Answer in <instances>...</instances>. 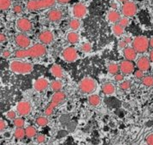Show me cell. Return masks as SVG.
<instances>
[{
  "mask_svg": "<svg viewBox=\"0 0 153 145\" xmlns=\"http://www.w3.org/2000/svg\"><path fill=\"white\" fill-rule=\"evenodd\" d=\"M47 52L46 47L41 44H35L27 49H21L17 50L15 53V57L17 59H24V58H39L45 55Z\"/></svg>",
  "mask_w": 153,
  "mask_h": 145,
  "instance_id": "obj_1",
  "label": "cell"
},
{
  "mask_svg": "<svg viewBox=\"0 0 153 145\" xmlns=\"http://www.w3.org/2000/svg\"><path fill=\"white\" fill-rule=\"evenodd\" d=\"M10 69L12 72L16 73V74L26 75V74H28L33 71V65L28 62L14 60L10 62Z\"/></svg>",
  "mask_w": 153,
  "mask_h": 145,
  "instance_id": "obj_2",
  "label": "cell"
},
{
  "mask_svg": "<svg viewBox=\"0 0 153 145\" xmlns=\"http://www.w3.org/2000/svg\"><path fill=\"white\" fill-rule=\"evenodd\" d=\"M56 2V0H30L27 4V9L29 11H38L52 7Z\"/></svg>",
  "mask_w": 153,
  "mask_h": 145,
  "instance_id": "obj_3",
  "label": "cell"
},
{
  "mask_svg": "<svg viewBox=\"0 0 153 145\" xmlns=\"http://www.w3.org/2000/svg\"><path fill=\"white\" fill-rule=\"evenodd\" d=\"M66 98V94L62 91H59V92H56L54 95H52L51 101L49 102V105L46 107V108L45 110V114L46 116H51L53 113L54 109L62 103Z\"/></svg>",
  "mask_w": 153,
  "mask_h": 145,
  "instance_id": "obj_4",
  "label": "cell"
},
{
  "mask_svg": "<svg viewBox=\"0 0 153 145\" xmlns=\"http://www.w3.org/2000/svg\"><path fill=\"white\" fill-rule=\"evenodd\" d=\"M97 88L96 81L92 77H85L79 83V89L83 94H91Z\"/></svg>",
  "mask_w": 153,
  "mask_h": 145,
  "instance_id": "obj_5",
  "label": "cell"
},
{
  "mask_svg": "<svg viewBox=\"0 0 153 145\" xmlns=\"http://www.w3.org/2000/svg\"><path fill=\"white\" fill-rule=\"evenodd\" d=\"M150 47V41L145 36H138L133 41V47L137 53H145Z\"/></svg>",
  "mask_w": 153,
  "mask_h": 145,
  "instance_id": "obj_6",
  "label": "cell"
},
{
  "mask_svg": "<svg viewBox=\"0 0 153 145\" xmlns=\"http://www.w3.org/2000/svg\"><path fill=\"white\" fill-rule=\"evenodd\" d=\"M122 11L124 17H134L137 13V5H135L134 2L128 1L125 4H123V8H122Z\"/></svg>",
  "mask_w": 153,
  "mask_h": 145,
  "instance_id": "obj_7",
  "label": "cell"
},
{
  "mask_svg": "<svg viewBox=\"0 0 153 145\" xmlns=\"http://www.w3.org/2000/svg\"><path fill=\"white\" fill-rule=\"evenodd\" d=\"M62 56L64 60L71 63V62H74L78 59V53L75 48H74L72 47H68L62 51Z\"/></svg>",
  "mask_w": 153,
  "mask_h": 145,
  "instance_id": "obj_8",
  "label": "cell"
},
{
  "mask_svg": "<svg viewBox=\"0 0 153 145\" xmlns=\"http://www.w3.org/2000/svg\"><path fill=\"white\" fill-rule=\"evenodd\" d=\"M16 28L20 32L22 33H27L32 30L33 25L30 20L25 17H21L17 19L16 21Z\"/></svg>",
  "mask_w": 153,
  "mask_h": 145,
  "instance_id": "obj_9",
  "label": "cell"
},
{
  "mask_svg": "<svg viewBox=\"0 0 153 145\" xmlns=\"http://www.w3.org/2000/svg\"><path fill=\"white\" fill-rule=\"evenodd\" d=\"M15 41L19 47L22 49L29 48L31 45L30 38H28L23 34H19L15 37Z\"/></svg>",
  "mask_w": 153,
  "mask_h": 145,
  "instance_id": "obj_10",
  "label": "cell"
},
{
  "mask_svg": "<svg viewBox=\"0 0 153 145\" xmlns=\"http://www.w3.org/2000/svg\"><path fill=\"white\" fill-rule=\"evenodd\" d=\"M16 111L19 114L22 116H27L31 113L32 111V105L29 101H22L16 105Z\"/></svg>",
  "mask_w": 153,
  "mask_h": 145,
  "instance_id": "obj_11",
  "label": "cell"
},
{
  "mask_svg": "<svg viewBox=\"0 0 153 145\" xmlns=\"http://www.w3.org/2000/svg\"><path fill=\"white\" fill-rule=\"evenodd\" d=\"M87 13V9L83 4H76L73 7V15L74 18L81 19L85 17Z\"/></svg>",
  "mask_w": 153,
  "mask_h": 145,
  "instance_id": "obj_12",
  "label": "cell"
},
{
  "mask_svg": "<svg viewBox=\"0 0 153 145\" xmlns=\"http://www.w3.org/2000/svg\"><path fill=\"white\" fill-rule=\"evenodd\" d=\"M54 40V35L49 30H45L41 32L39 35V41L43 45H50L53 42Z\"/></svg>",
  "mask_w": 153,
  "mask_h": 145,
  "instance_id": "obj_13",
  "label": "cell"
},
{
  "mask_svg": "<svg viewBox=\"0 0 153 145\" xmlns=\"http://www.w3.org/2000/svg\"><path fill=\"white\" fill-rule=\"evenodd\" d=\"M120 67V71L124 75H129L133 72L134 69V65L133 64L132 61L129 60H123L120 63L119 65Z\"/></svg>",
  "mask_w": 153,
  "mask_h": 145,
  "instance_id": "obj_14",
  "label": "cell"
},
{
  "mask_svg": "<svg viewBox=\"0 0 153 145\" xmlns=\"http://www.w3.org/2000/svg\"><path fill=\"white\" fill-rule=\"evenodd\" d=\"M49 86V82L48 80L45 77H40L38 78L33 83V89L38 92H42L45 90Z\"/></svg>",
  "mask_w": 153,
  "mask_h": 145,
  "instance_id": "obj_15",
  "label": "cell"
},
{
  "mask_svg": "<svg viewBox=\"0 0 153 145\" xmlns=\"http://www.w3.org/2000/svg\"><path fill=\"white\" fill-rule=\"evenodd\" d=\"M47 17L51 22L56 23V22H58L61 20L62 17V12L57 9H53V10H51L48 12Z\"/></svg>",
  "mask_w": 153,
  "mask_h": 145,
  "instance_id": "obj_16",
  "label": "cell"
},
{
  "mask_svg": "<svg viewBox=\"0 0 153 145\" xmlns=\"http://www.w3.org/2000/svg\"><path fill=\"white\" fill-rule=\"evenodd\" d=\"M150 62L151 60L146 57H141L137 62V66L142 71H147L150 69Z\"/></svg>",
  "mask_w": 153,
  "mask_h": 145,
  "instance_id": "obj_17",
  "label": "cell"
},
{
  "mask_svg": "<svg viewBox=\"0 0 153 145\" xmlns=\"http://www.w3.org/2000/svg\"><path fill=\"white\" fill-rule=\"evenodd\" d=\"M123 55L126 60L133 61L137 57V52L134 49V47H126L123 50Z\"/></svg>",
  "mask_w": 153,
  "mask_h": 145,
  "instance_id": "obj_18",
  "label": "cell"
},
{
  "mask_svg": "<svg viewBox=\"0 0 153 145\" xmlns=\"http://www.w3.org/2000/svg\"><path fill=\"white\" fill-rule=\"evenodd\" d=\"M51 73L53 77H55L56 78L61 79L63 77V71L62 69V67L58 65H53L51 67Z\"/></svg>",
  "mask_w": 153,
  "mask_h": 145,
  "instance_id": "obj_19",
  "label": "cell"
},
{
  "mask_svg": "<svg viewBox=\"0 0 153 145\" xmlns=\"http://www.w3.org/2000/svg\"><path fill=\"white\" fill-rule=\"evenodd\" d=\"M107 18L109 20V22L110 23H117V22L119 23V21H120V19L122 18L121 17V15H120V13L117 11L116 10H113V11H110L108 13V15H107Z\"/></svg>",
  "mask_w": 153,
  "mask_h": 145,
  "instance_id": "obj_20",
  "label": "cell"
},
{
  "mask_svg": "<svg viewBox=\"0 0 153 145\" xmlns=\"http://www.w3.org/2000/svg\"><path fill=\"white\" fill-rule=\"evenodd\" d=\"M102 91L106 95H112L116 92V87L111 83H106L102 86Z\"/></svg>",
  "mask_w": 153,
  "mask_h": 145,
  "instance_id": "obj_21",
  "label": "cell"
},
{
  "mask_svg": "<svg viewBox=\"0 0 153 145\" xmlns=\"http://www.w3.org/2000/svg\"><path fill=\"white\" fill-rule=\"evenodd\" d=\"M67 40L71 44H76V43L79 41L80 40V35L78 33L72 31V32H69L67 35Z\"/></svg>",
  "mask_w": 153,
  "mask_h": 145,
  "instance_id": "obj_22",
  "label": "cell"
},
{
  "mask_svg": "<svg viewBox=\"0 0 153 145\" xmlns=\"http://www.w3.org/2000/svg\"><path fill=\"white\" fill-rule=\"evenodd\" d=\"M50 87L51 89V90L54 92H59L61 91L62 88V83L60 80H54L50 83Z\"/></svg>",
  "mask_w": 153,
  "mask_h": 145,
  "instance_id": "obj_23",
  "label": "cell"
},
{
  "mask_svg": "<svg viewBox=\"0 0 153 145\" xmlns=\"http://www.w3.org/2000/svg\"><path fill=\"white\" fill-rule=\"evenodd\" d=\"M88 101L92 107H97L101 102V98L98 95H92L88 98Z\"/></svg>",
  "mask_w": 153,
  "mask_h": 145,
  "instance_id": "obj_24",
  "label": "cell"
},
{
  "mask_svg": "<svg viewBox=\"0 0 153 145\" xmlns=\"http://www.w3.org/2000/svg\"><path fill=\"white\" fill-rule=\"evenodd\" d=\"M112 32L114 33V35L116 36H121V35H123V33H124V28L119 23H116V24L113 25V27H112Z\"/></svg>",
  "mask_w": 153,
  "mask_h": 145,
  "instance_id": "obj_25",
  "label": "cell"
},
{
  "mask_svg": "<svg viewBox=\"0 0 153 145\" xmlns=\"http://www.w3.org/2000/svg\"><path fill=\"white\" fill-rule=\"evenodd\" d=\"M69 28L74 31L78 30L80 28V25H81V23H80V19L77 18H74L72 20H70L69 22Z\"/></svg>",
  "mask_w": 153,
  "mask_h": 145,
  "instance_id": "obj_26",
  "label": "cell"
},
{
  "mask_svg": "<svg viewBox=\"0 0 153 145\" xmlns=\"http://www.w3.org/2000/svg\"><path fill=\"white\" fill-rule=\"evenodd\" d=\"M25 130H26V137H27L28 138H33L35 136H37V131L34 127L28 126Z\"/></svg>",
  "mask_w": 153,
  "mask_h": 145,
  "instance_id": "obj_27",
  "label": "cell"
},
{
  "mask_svg": "<svg viewBox=\"0 0 153 145\" xmlns=\"http://www.w3.org/2000/svg\"><path fill=\"white\" fill-rule=\"evenodd\" d=\"M14 135L17 139H22L26 136V130L23 128H16Z\"/></svg>",
  "mask_w": 153,
  "mask_h": 145,
  "instance_id": "obj_28",
  "label": "cell"
},
{
  "mask_svg": "<svg viewBox=\"0 0 153 145\" xmlns=\"http://www.w3.org/2000/svg\"><path fill=\"white\" fill-rule=\"evenodd\" d=\"M11 0H0V9L1 11H6L11 6Z\"/></svg>",
  "mask_w": 153,
  "mask_h": 145,
  "instance_id": "obj_29",
  "label": "cell"
},
{
  "mask_svg": "<svg viewBox=\"0 0 153 145\" xmlns=\"http://www.w3.org/2000/svg\"><path fill=\"white\" fill-rule=\"evenodd\" d=\"M120 70V67L118 65L115 64V63H111L108 65V71L110 73V74H115L117 75L118 71Z\"/></svg>",
  "mask_w": 153,
  "mask_h": 145,
  "instance_id": "obj_30",
  "label": "cell"
},
{
  "mask_svg": "<svg viewBox=\"0 0 153 145\" xmlns=\"http://www.w3.org/2000/svg\"><path fill=\"white\" fill-rule=\"evenodd\" d=\"M36 124L39 126H45L47 124H48V119L46 117H44V116H39L36 119Z\"/></svg>",
  "mask_w": 153,
  "mask_h": 145,
  "instance_id": "obj_31",
  "label": "cell"
},
{
  "mask_svg": "<svg viewBox=\"0 0 153 145\" xmlns=\"http://www.w3.org/2000/svg\"><path fill=\"white\" fill-rule=\"evenodd\" d=\"M142 83L146 87H152L153 86V77L147 76L142 79Z\"/></svg>",
  "mask_w": 153,
  "mask_h": 145,
  "instance_id": "obj_32",
  "label": "cell"
},
{
  "mask_svg": "<svg viewBox=\"0 0 153 145\" xmlns=\"http://www.w3.org/2000/svg\"><path fill=\"white\" fill-rule=\"evenodd\" d=\"M13 123H14V125L16 128H23L25 125L24 119L22 118H16V119H14Z\"/></svg>",
  "mask_w": 153,
  "mask_h": 145,
  "instance_id": "obj_33",
  "label": "cell"
},
{
  "mask_svg": "<svg viewBox=\"0 0 153 145\" xmlns=\"http://www.w3.org/2000/svg\"><path fill=\"white\" fill-rule=\"evenodd\" d=\"M81 50H82L84 53H89V52H91L92 50V44L89 42L84 43V44L82 45V47H81Z\"/></svg>",
  "mask_w": 153,
  "mask_h": 145,
  "instance_id": "obj_34",
  "label": "cell"
},
{
  "mask_svg": "<svg viewBox=\"0 0 153 145\" xmlns=\"http://www.w3.org/2000/svg\"><path fill=\"white\" fill-rule=\"evenodd\" d=\"M120 88L123 90H128L129 89L131 88V83L129 81H123L120 84Z\"/></svg>",
  "mask_w": 153,
  "mask_h": 145,
  "instance_id": "obj_35",
  "label": "cell"
},
{
  "mask_svg": "<svg viewBox=\"0 0 153 145\" xmlns=\"http://www.w3.org/2000/svg\"><path fill=\"white\" fill-rule=\"evenodd\" d=\"M118 23L121 25V26H123V28H125V27L128 26L129 19L128 18V17H122V18L120 19V21H119Z\"/></svg>",
  "mask_w": 153,
  "mask_h": 145,
  "instance_id": "obj_36",
  "label": "cell"
},
{
  "mask_svg": "<svg viewBox=\"0 0 153 145\" xmlns=\"http://www.w3.org/2000/svg\"><path fill=\"white\" fill-rule=\"evenodd\" d=\"M6 117L10 119H16V113L14 111H9L6 113Z\"/></svg>",
  "mask_w": 153,
  "mask_h": 145,
  "instance_id": "obj_37",
  "label": "cell"
},
{
  "mask_svg": "<svg viewBox=\"0 0 153 145\" xmlns=\"http://www.w3.org/2000/svg\"><path fill=\"white\" fill-rule=\"evenodd\" d=\"M36 141L37 143H45V135H43V134H39V135H37Z\"/></svg>",
  "mask_w": 153,
  "mask_h": 145,
  "instance_id": "obj_38",
  "label": "cell"
},
{
  "mask_svg": "<svg viewBox=\"0 0 153 145\" xmlns=\"http://www.w3.org/2000/svg\"><path fill=\"white\" fill-rule=\"evenodd\" d=\"M144 71H142L140 70H138L134 72V77L137 79H143L144 78V74H143Z\"/></svg>",
  "mask_w": 153,
  "mask_h": 145,
  "instance_id": "obj_39",
  "label": "cell"
},
{
  "mask_svg": "<svg viewBox=\"0 0 153 145\" xmlns=\"http://www.w3.org/2000/svg\"><path fill=\"white\" fill-rule=\"evenodd\" d=\"M11 56V52L10 50H4L2 53V57L4 59H8Z\"/></svg>",
  "mask_w": 153,
  "mask_h": 145,
  "instance_id": "obj_40",
  "label": "cell"
},
{
  "mask_svg": "<svg viewBox=\"0 0 153 145\" xmlns=\"http://www.w3.org/2000/svg\"><path fill=\"white\" fill-rule=\"evenodd\" d=\"M13 11L15 13H16V14H19V13H21L22 11V7L21 6V5H16L15 6L13 7Z\"/></svg>",
  "mask_w": 153,
  "mask_h": 145,
  "instance_id": "obj_41",
  "label": "cell"
},
{
  "mask_svg": "<svg viewBox=\"0 0 153 145\" xmlns=\"http://www.w3.org/2000/svg\"><path fill=\"white\" fill-rule=\"evenodd\" d=\"M146 143L148 145H153V134H150L147 136Z\"/></svg>",
  "mask_w": 153,
  "mask_h": 145,
  "instance_id": "obj_42",
  "label": "cell"
},
{
  "mask_svg": "<svg viewBox=\"0 0 153 145\" xmlns=\"http://www.w3.org/2000/svg\"><path fill=\"white\" fill-rule=\"evenodd\" d=\"M5 128H6V124H5V122L4 119H1L0 120V131H4V130H5Z\"/></svg>",
  "mask_w": 153,
  "mask_h": 145,
  "instance_id": "obj_43",
  "label": "cell"
},
{
  "mask_svg": "<svg viewBox=\"0 0 153 145\" xmlns=\"http://www.w3.org/2000/svg\"><path fill=\"white\" fill-rule=\"evenodd\" d=\"M123 79H124V77H123V74H117V75H115V80L117 81V82H122V81H123Z\"/></svg>",
  "mask_w": 153,
  "mask_h": 145,
  "instance_id": "obj_44",
  "label": "cell"
},
{
  "mask_svg": "<svg viewBox=\"0 0 153 145\" xmlns=\"http://www.w3.org/2000/svg\"><path fill=\"white\" fill-rule=\"evenodd\" d=\"M126 46H127V43L125 42L124 41H122L119 42V47H120V48L125 49L126 48Z\"/></svg>",
  "mask_w": 153,
  "mask_h": 145,
  "instance_id": "obj_45",
  "label": "cell"
},
{
  "mask_svg": "<svg viewBox=\"0 0 153 145\" xmlns=\"http://www.w3.org/2000/svg\"><path fill=\"white\" fill-rule=\"evenodd\" d=\"M5 41H6V36H5L4 34L2 33V34L0 35V41H1V43H4Z\"/></svg>",
  "mask_w": 153,
  "mask_h": 145,
  "instance_id": "obj_46",
  "label": "cell"
},
{
  "mask_svg": "<svg viewBox=\"0 0 153 145\" xmlns=\"http://www.w3.org/2000/svg\"><path fill=\"white\" fill-rule=\"evenodd\" d=\"M69 1H70V0H56V2H58L59 4H62V5H64V4H68Z\"/></svg>",
  "mask_w": 153,
  "mask_h": 145,
  "instance_id": "obj_47",
  "label": "cell"
},
{
  "mask_svg": "<svg viewBox=\"0 0 153 145\" xmlns=\"http://www.w3.org/2000/svg\"><path fill=\"white\" fill-rule=\"evenodd\" d=\"M123 41H124L125 42L127 43V44H128V43H131V41H132V40H131V38H130V37H125Z\"/></svg>",
  "mask_w": 153,
  "mask_h": 145,
  "instance_id": "obj_48",
  "label": "cell"
},
{
  "mask_svg": "<svg viewBox=\"0 0 153 145\" xmlns=\"http://www.w3.org/2000/svg\"><path fill=\"white\" fill-rule=\"evenodd\" d=\"M150 60L153 63V50L151 52V53H150Z\"/></svg>",
  "mask_w": 153,
  "mask_h": 145,
  "instance_id": "obj_49",
  "label": "cell"
},
{
  "mask_svg": "<svg viewBox=\"0 0 153 145\" xmlns=\"http://www.w3.org/2000/svg\"><path fill=\"white\" fill-rule=\"evenodd\" d=\"M150 47H151L152 48H153V37L150 40Z\"/></svg>",
  "mask_w": 153,
  "mask_h": 145,
  "instance_id": "obj_50",
  "label": "cell"
},
{
  "mask_svg": "<svg viewBox=\"0 0 153 145\" xmlns=\"http://www.w3.org/2000/svg\"><path fill=\"white\" fill-rule=\"evenodd\" d=\"M118 1H120V2H122V3H127V2H128V0H118Z\"/></svg>",
  "mask_w": 153,
  "mask_h": 145,
  "instance_id": "obj_51",
  "label": "cell"
},
{
  "mask_svg": "<svg viewBox=\"0 0 153 145\" xmlns=\"http://www.w3.org/2000/svg\"><path fill=\"white\" fill-rule=\"evenodd\" d=\"M112 7H113L114 9H117V5H112Z\"/></svg>",
  "mask_w": 153,
  "mask_h": 145,
  "instance_id": "obj_52",
  "label": "cell"
}]
</instances>
